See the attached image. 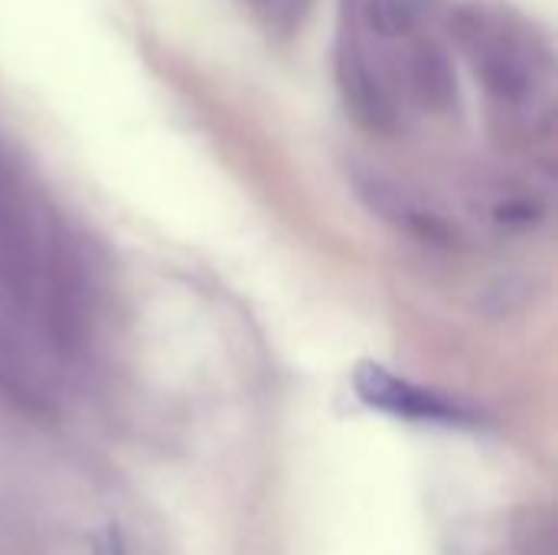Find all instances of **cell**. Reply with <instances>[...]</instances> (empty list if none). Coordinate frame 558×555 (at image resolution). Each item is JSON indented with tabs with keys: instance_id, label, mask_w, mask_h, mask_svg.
<instances>
[{
	"instance_id": "cell-4",
	"label": "cell",
	"mask_w": 558,
	"mask_h": 555,
	"mask_svg": "<svg viewBox=\"0 0 558 555\" xmlns=\"http://www.w3.org/2000/svg\"><path fill=\"white\" fill-rule=\"evenodd\" d=\"M405 79L412 95L432 111H445L458 101V69L438 39H415L409 46Z\"/></svg>"
},
{
	"instance_id": "cell-3",
	"label": "cell",
	"mask_w": 558,
	"mask_h": 555,
	"mask_svg": "<svg viewBox=\"0 0 558 555\" xmlns=\"http://www.w3.org/2000/svg\"><path fill=\"white\" fill-rule=\"evenodd\" d=\"M337 82L347 108L353 118L369 131H392L396 128V98L386 85V75L373 52L360 43L356 29H343L337 46Z\"/></svg>"
},
{
	"instance_id": "cell-6",
	"label": "cell",
	"mask_w": 558,
	"mask_h": 555,
	"mask_svg": "<svg viewBox=\"0 0 558 555\" xmlns=\"http://www.w3.org/2000/svg\"><path fill=\"white\" fill-rule=\"evenodd\" d=\"M92 555H128V543H124L121 530L118 527H105L95 536V543H92Z\"/></svg>"
},
{
	"instance_id": "cell-1",
	"label": "cell",
	"mask_w": 558,
	"mask_h": 555,
	"mask_svg": "<svg viewBox=\"0 0 558 555\" xmlns=\"http://www.w3.org/2000/svg\"><path fill=\"white\" fill-rule=\"evenodd\" d=\"M474 59L477 79L504 105L530 101L549 75V49L536 29L490 3H468L451 23Z\"/></svg>"
},
{
	"instance_id": "cell-2",
	"label": "cell",
	"mask_w": 558,
	"mask_h": 555,
	"mask_svg": "<svg viewBox=\"0 0 558 555\" xmlns=\"http://www.w3.org/2000/svg\"><path fill=\"white\" fill-rule=\"evenodd\" d=\"M353 389L360 396V402H366L369 409H379L386 415L396 419H409L418 425H474V412H468L461 402L425 389L379 363H360L353 373Z\"/></svg>"
},
{
	"instance_id": "cell-5",
	"label": "cell",
	"mask_w": 558,
	"mask_h": 555,
	"mask_svg": "<svg viewBox=\"0 0 558 555\" xmlns=\"http://www.w3.org/2000/svg\"><path fill=\"white\" fill-rule=\"evenodd\" d=\"M435 10V0H366L363 16L373 36L405 39L412 36Z\"/></svg>"
}]
</instances>
